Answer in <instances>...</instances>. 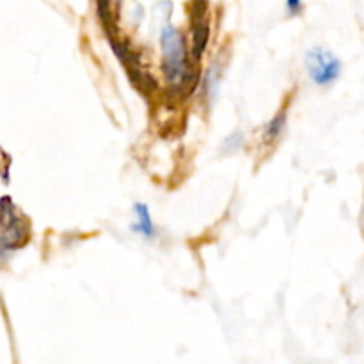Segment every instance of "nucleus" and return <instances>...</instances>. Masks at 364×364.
Masks as SVG:
<instances>
[{
    "label": "nucleus",
    "instance_id": "1",
    "mask_svg": "<svg viewBox=\"0 0 364 364\" xmlns=\"http://www.w3.org/2000/svg\"><path fill=\"white\" fill-rule=\"evenodd\" d=\"M162 52L164 64H166V75L171 84H178L185 78V68H187V59H185V45L183 38L178 34L176 28L167 25L162 31Z\"/></svg>",
    "mask_w": 364,
    "mask_h": 364
},
{
    "label": "nucleus",
    "instance_id": "4",
    "mask_svg": "<svg viewBox=\"0 0 364 364\" xmlns=\"http://www.w3.org/2000/svg\"><path fill=\"white\" fill-rule=\"evenodd\" d=\"M284 121H287V116H284V114H279V116L274 117V119L270 121L269 127L265 128L267 141H274V139L279 137L281 132H283V128H284Z\"/></svg>",
    "mask_w": 364,
    "mask_h": 364
},
{
    "label": "nucleus",
    "instance_id": "6",
    "mask_svg": "<svg viewBox=\"0 0 364 364\" xmlns=\"http://www.w3.org/2000/svg\"><path fill=\"white\" fill-rule=\"evenodd\" d=\"M287 4H288V11H290V14L301 13V7H302L301 0H287Z\"/></svg>",
    "mask_w": 364,
    "mask_h": 364
},
{
    "label": "nucleus",
    "instance_id": "3",
    "mask_svg": "<svg viewBox=\"0 0 364 364\" xmlns=\"http://www.w3.org/2000/svg\"><path fill=\"white\" fill-rule=\"evenodd\" d=\"M135 213H137V230L139 233L146 235L148 238H151L155 235V230H153V223H151V215L148 212V206L146 205H135Z\"/></svg>",
    "mask_w": 364,
    "mask_h": 364
},
{
    "label": "nucleus",
    "instance_id": "2",
    "mask_svg": "<svg viewBox=\"0 0 364 364\" xmlns=\"http://www.w3.org/2000/svg\"><path fill=\"white\" fill-rule=\"evenodd\" d=\"M308 73L318 85H327L336 80L341 73V60L323 48L309 50L306 55Z\"/></svg>",
    "mask_w": 364,
    "mask_h": 364
},
{
    "label": "nucleus",
    "instance_id": "5",
    "mask_svg": "<svg viewBox=\"0 0 364 364\" xmlns=\"http://www.w3.org/2000/svg\"><path fill=\"white\" fill-rule=\"evenodd\" d=\"M206 39H208V28L203 25V27L196 28L194 31V53H198V57L201 55V52L206 46Z\"/></svg>",
    "mask_w": 364,
    "mask_h": 364
}]
</instances>
